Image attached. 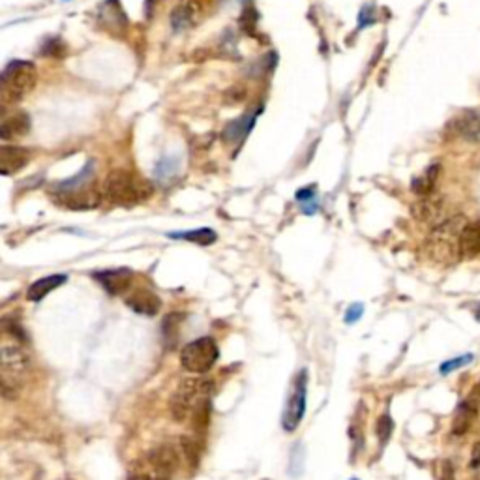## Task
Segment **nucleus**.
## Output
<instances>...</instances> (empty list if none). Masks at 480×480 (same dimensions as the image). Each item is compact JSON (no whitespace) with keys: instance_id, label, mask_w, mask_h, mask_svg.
<instances>
[{"instance_id":"1","label":"nucleus","mask_w":480,"mask_h":480,"mask_svg":"<svg viewBox=\"0 0 480 480\" xmlns=\"http://www.w3.org/2000/svg\"><path fill=\"white\" fill-rule=\"evenodd\" d=\"M181 443H162L147 456L139 458L128 473V480H171L173 473L181 467Z\"/></svg>"},{"instance_id":"2","label":"nucleus","mask_w":480,"mask_h":480,"mask_svg":"<svg viewBox=\"0 0 480 480\" xmlns=\"http://www.w3.org/2000/svg\"><path fill=\"white\" fill-rule=\"evenodd\" d=\"M0 356H2V364H0L2 394H4V398L13 399L31 374V356L25 351V347L19 343L17 338L8 336V334L2 342Z\"/></svg>"},{"instance_id":"3","label":"nucleus","mask_w":480,"mask_h":480,"mask_svg":"<svg viewBox=\"0 0 480 480\" xmlns=\"http://www.w3.org/2000/svg\"><path fill=\"white\" fill-rule=\"evenodd\" d=\"M104 194L111 203L119 206H135L149 201L154 194V186L147 179L126 169L109 173L104 186Z\"/></svg>"},{"instance_id":"4","label":"nucleus","mask_w":480,"mask_h":480,"mask_svg":"<svg viewBox=\"0 0 480 480\" xmlns=\"http://www.w3.org/2000/svg\"><path fill=\"white\" fill-rule=\"evenodd\" d=\"M463 216H452L433 227L428 238V254L433 261L441 265H456L462 259L460 249V235L463 229Z\"/></svg>"},{"instance_id":"5","label":"nucleus","mask_w":480,"mask_h":480,"mask_svg":"<svg viewBox=\"0 0 480 480\" xmlns=\"http://www.w3.org/2000/svg\"><path fill=\"white\" fill-rule=\"evenodd\" d=\"M38 81L36 66L28 60H12L0 77V90L4 104H15L34 90Z\"/></svg>"},{"instance_id":"6","label":"nucleus","mask_w":480,"mask_h":480,"mask_svg":"<svg viewBox=\"0 0 480 480\" xmlns=\"http://www.w3.org/2000/svg\"><path fill=\"white\" fill-rule=\"evenodd\" d=\"M214 390V381L210 379H186L182 381L171 398V415L176 422H184L194 415L197 407L210 399Z\"/></svg>"},{"instance_id":"7","label":"nucleus","mask_w":480,"mask_h":480,"mask_svg":"<svg viewBox=\"0 0 480 480\" xmlns=\"http://www.w3.org/2000/svg\"><path fill=\"white\" fill-rule=\"evenodd\" d=\"M220 358L218 343L214 338L201 336L195 342L186 343L181 351L182 368L192 374H206Z\"/></svg>"},{"instance_id":"8","label":"nucleus","mask_w":480,"mask_h":480,"mask_svg":"<svg viewBox=\"0 0 480 480\" xmlns=\"http://www.w3.org/2000/svg\"><path fill=\"white\" fill-rule=\"evenodd\" d=\"M306 392H308V372L302 370L295 377L293 387L289 390V398L283 407V415H281V426L285 431H295L302 422L306 413Z\"/></svg>"},{"instance_id":"9","label":"nucleus","mask_w":480,"mask_h":480,"mask_svg":"<svg viewBox=\"0 0 480 480\" xmlns=\"http://www.w3.org/2000/svg\"><path fill=\"white\" fill-rule=\"evenodd\" d=\"M56 205H63L69 210H90L101 203V195L98 190H94L87 184L72 190H53Z\"/></svg>"},{"instance_id":"10","label":"nucleus","mask_w":480,"mask_h":480,"mask_svg":"<svg viewBox=\"0 0 480 480\" xmlns=\"http://www.w3.org/2000/svg\"><path fill=\"white\" fill-rule=\"evenodd\" d=\"M94 280L101 283L107 293L117 297V295L126 293L133 280V272L130 268H111V270H101V272H94Z\"/></svg>"},{"instance_id":"11","label":"nucleus","mask_w":480,"mask_h":480,"mask_svg":"<svg viewBox=\"0 0 480 480\" xmlns=\"http://www.w3.org/2000/svg\"><path fill=\"white\" fill-rule=\"evenodd\" d=\"M443 206L445 201L439 195H426L413 206V214L418 222H426V224L439 225L447 218H443Z\"/></svg>"},{"instance_id":"12","label":"nucleus","mask_w":480,"mask_h":480,"mask_svg":"<svg viewBox=\"0 0 480 480\" xmlns=\"http://www.w3.org/2000/svg\"><path fill=\"white\" fill-rule=\"evenodd\" d=\"M31 150L23 149V147H8L4 144L0 149V171L2 175H13L25 167L31 162Z\"/></svg>"},{"instance_id":"13","label":"nucleus","mask_w":480,"mask_h":480,"mask_svg":"<svg viewBox=\"0 0 480 480\" xmlns=\"http://www.w3.org/2000/svg\"><path fill=\"white\" fill-rule=\"evenodd\" d=\"M126 304L130 310L141 315H156L162 308V300L150 289H138L130 297H126Z\"/></svg>"},{"instance_id":"14","label":"nucleus","mask_w":480,"mask_h":480,"mask_svg":"<svg viewBox=\"0 0 480 480\" xmlns=\"http://www.w3.org/2000/svg\"><path fill=\"white\" fill-rule=\"evenodd\" d=\"M31 130V117L26 113L19 111L12 117H6L2 120V126H0V138L8 141V139H17L25 138L26 133Z\"/></svg>"},{"instance_id":"15","label":"nucleus","mask_w":480,"mask_h":480,"mask_svg":"<svg viewBox=\"0 0 480 480\" xmlns=\"http://www.w3.org/2000/svg\"><path fill=\"white\" fill-rule=\"evenodd\" d=\"M456 133L469 143H480V111L465 113L454 120Z\"/></svg>"},{"instance_id":"16","label":"nucleus","mask_w":480,"mask_h":480,"mask_svg":"<svg viewBox=\"0 0 480 480\" xmlns=\"http://www.w3.org/2000/svg\"><path fill=\"white\" fill-rule=\"evenodd\" d=\"M460 249L463 257H477L480 254V220L465 224L460 235Z\"/></svg>"},{"instance_id":"17","label":"nucleus","mask_w":480,"mask_h":480,"mask_svg":"<svg viewBox=\"0 0 480 480\" xmlns=\"http://www.w3.org/2000/svg\"><path fill=\"white\" fill-rule=\"evenodd\" d=\"M254 124H256V113H246L240 119H235L233 122L225 126L224 139L231 144L238 143V141H242L248 135L249 130L254 128Z\"/></svg>"},{"instance_id":"18","label":"nucleus","mask_w":480,"mask_h":480,"mask_svg":"<svg viewBox=\"0 0 480 480\" xmlns=\"http://www.w3.org/2000/svg\"><path fill=\"white\" fill-rule=\"evenodd\" d=\"M66 280H68V276L66 274H55V276H47V278H40V280H36L31 287H28V291H26V299L32 300V302H38V300L44 299L45 295H49L53 289H56V287H60L63 283H66Z\"/></svg>"},{"instance_id":"19","label":"nucleus","mask_w":480,"mask_h":480,"mask_svg":"<svg viewBox=\"0 0 480 480\" xmlns=\"http://www.w3.org/2000/svg\"><path fill=\"white\" fill-rule=\"evenodd\" d=\"M477 407L471 404V402H462L460 406H458V409H456V415H454V420H452V433L454 436H463V433H467L469 428L473 426L474 418H477Z\"/></svg>"},{"instance_id":"20","label":"nucleus","mask_w":480,"mask_h":480,"mask_svg":"<svg viewBox=\"0 0 480 480\" xmlns=\"http://www.w3.org/2000/svg\"><path fill=\"white\" fill-rule=\"evenodd\" d=\"M439 171H441V165L439 163H431L430 167L426 169L424 173L420 176H417L415 181L411 182V190L420 197H426V195L433 194V188H436V182L439 179Z\"/></svg>"},{"instance_id":"21","label":"nucleus","mask_w":480,"mask_h":480,"mask_svg":"<svg viewBox=\"0 0 480 480\" xmlns=\"http://www.w3.org/2000/svg\"><path fill=\"white\" fill-rule=\"evenodd\" d=\"M100 19L104 21V25L109 26V28H115V31H122L126 26L124 12L120 10L117 0H106V2H104Z\"/></svg>"},{"instance_id":"22","label":"nucleus","mask_w":480,"mask_h":480,"mask_svg":"<svg viewBox=\"0 0 480 480\" xmlns=\"http://www.w3.org/2000/svg\"><path fill=\"white\" fill-rule=\"evenodd\" d=\"M195 19H197V6L194 2H184L171 13V25L175 31H184L188 26L194 25Z\"/></svg>"},{"instance_id":"23","label":"nucleus","mask_w":480,"mask_h":480,"mask_svg":"<svg viewBox=\"0 0 480 480\" xmlns=\"http://www.w3.org/2000/svg\"><path fill=\"white\" fill-rule=\"evenodd\" d=\"M171 238H182V240H188V242L199 244V246H210V244L216 240V233L213 229H195V231H184V233H169Z\"/></svg>"},{"instance_id":"24","label":"nucleus","mask_w":480,"mask_h":480,"mask_svg":"<svg viewBox=\"0 0 480 480\" xmlns=\"http://www.w3.org/2000/svg\"><path fill=\"white\" fill-rule=\"evenodd\" d=\"M297 201L300 203V206H302V213L304 214H315L317 213V190H315V186H308V188H302V190H299L297 192Z\"/></svg>"},{"instance_id":"25","label":"nucleus","mask_w":480,"mask_h":480,"mask_svg":"<svg viewBox=\"0 0 480 480\" xmlns=\"http://www.w3.org/2000/svg\"><path fill=\"white\" fill-rule=\"evenodd\" d=\"M179 171V160L176 158H165L156 165V176L160 181H167Z\"/></svg>"},{"instance_id":"26","label":"nucleus","mask_w":480,"mask_h":480,"mask_svg":"<svg viewBox=\"0 0 480 480\" xmlns=\"http://www.w3.org/2000/svg\"><path fill=\"white\" fill-rule=\"evenodd\" d=\"M375 431H377V437H379L381 445L387 443L388 439H390V436H392V431H394L392 418L388 417V415H383V417H379Z\"/></svg>"},{"instance_id":"27","label":"nucleus","mask_w":480,"mask_h":480,"mask_svg":"<svg viewBox=\"0 0 480 480\" xmlns=\"http://www.w3.org/2000/svg\"><path fill=\"white\" fill-rule=\"evenodd\" d=\"M302 467H304V449L297 445L291 452V463H289V471L293 477L302 473Z\"/></svg>"},{"instance_id":"28","label":"nucleus","mask_w":480,"mask_h":480,"mask_svg":"<svg viewBox=\"0 0 480 480\" xmlns=\"http://www.w3.org/2000/svg\"><path fill=\"white\" fill-rule=\"evenodd\" d=\"M471 361H473V355H471V353H467V355L460 356V358H452V361L441 364V370H439V372H441L443 375H447V374H450V372H454V370L462 368V366L469 364Z\"/></svg>"},{"instance_id":"29","label":"nucleus","mask_w":480,"mask_h":480,"mask_svg":"<svg viewBox=\"0 0 480 480\" xmlns=\"http://www.w3.org/2000/svg\"><path fill=\"white\" fill-rule=\"evenodd\" d=\"M64 53V44L63 40L58 38H51L44 44V49H42V55L47 56H60Z\"/></svg>"},{"instance_id":"30","label":"nucleus","mask_w":480,"mask_h":480,"mask_svg":"<svg viewBox=\"0 0 480 480\" xmlns=\"http://www.w3.org/2000/svg\"><path fill=\"white\" fill-rule=\"evenodd\" d=\"M375 23V8L374 6H364L358 13V28H366V26L374 25Z\"/></svg>"},{"instance_id":"31","label":"nucleus","mask_w":480,"mask_h":480,"mask_svg":"<svg viewBox=\"0 0 480 480\" xmlns=\"http://www.w3.org/2000/svg\"><path fill=\"white\" fill-rule=\"evenodd\" d=\"M179 315L176 313H171L165 321H163V336L165 340H176V329H179V323H175Z\"/></svg>"},{"instance_id":"32","label":"nucleus","mask_w":480,"mask_h":480,"mask_svg":"<svg viewBox=\"0 0 480 480\" xmlns=\"http://www.w3.org/2000/svg\"><path fill=\"white\" fill-rule=\"evenodd\" d=\"M257 21V12L254 8H246L242 12V26L246 28V32H251V28L256 26Z\"/></svg>"},{"instance_id":"33","label":"nucleus","mask_w":480,"mask_h":480,"mask_svg":"<svg viewBox=\"0 0 480 480\" xmlns=\"http://www.w3.org/2000/svg\"><path fill=\"white\" fill-rule=\"evenodd\" d=\"M362 313H364V306L353 304L351 308H347V313H345V323L347 324L356 323V321L362 317Z\"/></svg>"},{"instance_id":"34","label":"nucleus","mask_w":480,"mask_h":480,"mask_svg":"<svg viewBox=\"0 0 480 480\" xmlns=\"http://www.w3.org/2000/svg\"><path fill=\"white\" fill-rule=\"evenodd\" d=\"M439 480H456L454 479V469H452L450 462H443V465H441V477H439Z\"/></svg>"},{"instance_id":"35","label":"nucleus","mask_w":480,"mask_h":480,"mask_svg":"<svg viewBox=\"0 0 480 480\" xmlns=\"http://www.w3.org/2000/svg\"><path fill=\"white\" fill-rule=\"evenodd\" d=\"M471 467H480V441L473 447V452H471V462H469V469Z\"/></svg>"},{"instance_id":"36","label":"nucleus","mask_w":480,"mask_h":480,"mask_svg":"<svg viewBox=\"0 0 480 480\" xmlns=\"http://www.w3.org/2000/svg\"><path fill=\"white\" fill-rule=\"evenodd\" d=\"M469 402H471L477 409H480V381L477 383V387L471 390V394H469Z\"/></svg>"},{"instance_id":"37","label":"nucleus","mask_w":480,"mask_h":480,"mask_svg":"<svg viewBox=\"0 0 480 480\" xmlns=\"http://www.w3.org/2000/svg\"><path fill=\"white\" fill-rule=\"evenodd\" d=\"M158 2H160V0H144V13H147V17L152 15V12H154V8H156Z\"/></svg>"},{"instance_id":"38","label":"nucleus","mask_w":480,"mask_h":480,"mask_svg":"<svg viewBox=\"0 0 480 480\" xmlns=\"http://www.w3.org/2000/svg\"><path fill=\"white\" fill-rule=\"evenodd\" d=\"M469 480H480V467H471V479Z\"/></svg>"}]
</instances>
